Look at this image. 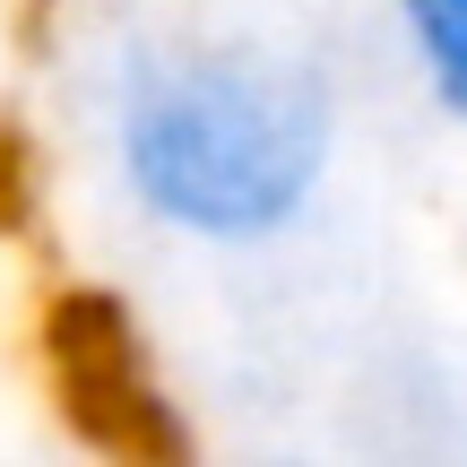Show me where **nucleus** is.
I'll list each match as a JSON object with an SVG mask.
<instances>
[{
    "label": "nucleus",
    "instance_id": "1",
    "mask_svg": "<svg viewBox=\"0 0 467 467\" xmlns=\"http://www.w3.org/2000/svg\"><path fill=\"white\" fill-rule=\"evenodd\" d=\"M329 165V96L277 61L191 52L130 87L121 173L139 208L200 243H260L295 225Z\"/></svg>",
    "mask_w": 467,
    "mask_h": 467
},
{
    "label": "nucleus",
    "instance_id": "2",
    "mask_svg": "<svg viewBox=\"0 0 467 467\" xmlns=\"http://www.w3.org/2000/svg\"><path fill=\"white\" fill-rule=\"evenodd\" d=\"M52 381H61V407L96 451L121 459H156L173 451V416L156 399V372L148 347H139L130 312L113 295H61L52 303Z\"/></svg>",
    "mask_w": 467,
    "mask_h": 467
},
{
    "label": "nucleus",
    "instance_id": "3",
    "mask_svg": "<svg viewBox=\"0 0 467 467\" xmlns=\"http://www.w3.org/2000/svg\"><path fill=\"white\" fill-rule=\"evenodd\" d=\"M407 35H416V61L433 78V96L467 121V0H399Z\"/></svg>",
    "mask_w": 467,
    "mask_h": 467
}]
</instances>
